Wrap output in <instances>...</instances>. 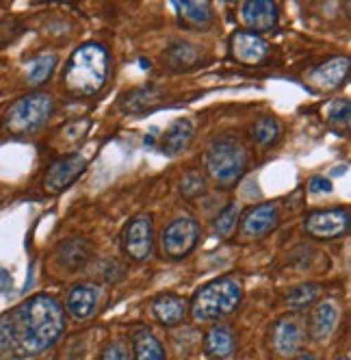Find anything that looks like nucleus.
I'll return each mask as SVG.
<instances>
[{
	"instance_id": "a878e982",
	"label": "nucleus",
	"mask_w": 351,
	"mask_h": 360,
	"mask_svg": "<svg viewBox=\"0 0 351 360\" xmlns=\"http://www.w3.org/2000/svg\"><path fill=\"white\" fill-rule=\"evenodd\" d=\"M239 204L234 200H230L225 207L219 211V215L213 219V230H215V235L225 239V237H230L234 230H237V224H239Z\"/></svg>"
},
{
	"instance_id": "9b49d317",
	"label": "nucleus",
	"mask_w": 351,
	"mask_h": 360,
	"mask_svg": "<svg viewBox=\"0 0 351 360\" xmlns=\"http://www.w3.org/2000/svg\"><path fill=\"white\" fill-rule=\"evenodd\" d=\"M349 57H332L306 74V83L317 91H334L349 79Z\"/></svg>"
},
{
	"instance_id": "393cba45",
	"label": "nucleus",
	"mask_w": 351,
	"mask_h": 360,
	"mask_svg": "<svg viewBox=\"0 0 351 360\" xmlns=\"http://www.w3.org/2000/svg\"><path fill=\"white\" fill-rule=\"evenodd\" d=\"M159 100H161L159 89H133L121 98V111L141 113L145 109H152Z\"/></svg>"
},
{
	"instance_id": "a211bd4d",
	"label": "nucleus",
	"mask_w": 351,
	"mask_h": 360,
	"mask_svg": "<svg viewBox=\"0 0 351 360\" xmlns=\"http://www.w3.org/2000/svg\"><path fill=\"white\" fill-rule=\"evenodd\" d=\"M338 321V308L332 302H321L308 317V334L314 341L328 339Z\"/></svg>"
},
{
	"instance_id": "4be33fe9",
	"label": "nucleus",
	"mask_w": 351,
	"mask_h": 360,
	"mask_svg": "<svg viewBox=\"0 0 351 360\" xmlns=\"http://www.w3.org/2000/svg\"><path fill=\"white\" fill-rule=\"evenodd\" d=\"M59 259L67 269H79L91 259V243L85 239H67L59 245Z\"/></svg>"
},
{
	"instance_id": "bb28decb",
	"label": "nucleus",
	"mask_w": 351,
	"mask_h": 360,
	"mask_svg": "<svg viewBox=\"0 0 351 360\" xmlns=\"http://www.w3.org/2000/svg\"><path fill=\"white\" fill-rule=\"evenodd\" d=\"M252 135H254V141L258 146H263V148L273 146L275 141H278V137H280V124H278V120H275V117L265 115V117H260L254 124Z\"/></svg>"
},
{
	"instance_id": "39448f33",
	"label": "nucleus",
	"mask_w": 351,
	"mask_h": 360,
	"mask_svg": "<svg viewBox=\"0 0 351 360\" xmlns=\"http://www.w3.org/2000/svg\"><path fill=\"white\" fill-rule=\"evenodd\" d=\"M55 113V100L50 94L33 91L15 100L3 117V128L11 135H33L50 122Z\"/></svg>"
},
{
	"instance_id": "2f4dec72",
	"label": "nucleus",
	"mask_w": 351,
	"mask_h": 360,
	"mask_svg": "<svg viewBox=\"0 0 351 360\" xmlns=\"http://www.w3.org/2000/svg\"><path fill=\"white\" fill-rule=\"evenodd\" d=\"M310 193H330L332 191V180L325 176H312L308 183Z\"/></svg>"
},
{
	"instance_id": "7c9ffc66",
	"label": "nucleus",
	"mask_w": 351,
	"mask_h": 360,
	"mask_svg": "<svg viewBox=\"0 0 351 360\" xmlns=\"http://www.w3.org/2000/svg\"><path fill=\"white\" fill-rule=\"evenodd\" d=\"M98 360H131V356H128L126 345L119 341H111L102 352H100Z\"/></svg>"
},
{
	"instance_id": "4468645a",
	"label": "nucleus",
	"mask_w": 351,
	"mask_h": 360,
	"mask_svg": "<svg viewBox=\"0 0 351 360\" xmlns=\"http://www.w3.org/2000/svg\"><path fill=\"white\" fill-rule=\"evenodd\" d=\"M239 15H241V22L247 27L245 31H252L258 35V33H267L278 27L280 11L271 0H249V3L241 5Z\"/></svg>"
},
{
	"instance_id": "aec40b11",
	"label": "nucleus",
	"mask_w": 351,
	"mask_h": 360,
	"mask_svg": "<svg viewBox=\"0 0 351 360\" xmlns=\"http://www.w3.org/2000/svg\"><path fill=\"white\" fill-rule=\"evenodd\" d=\"M193 133L195 128L191 124V120H176L167 131L163 133V152L169 154V157H173V154H180L193 139Z\"/></svg>"
},
{
	"instance_id": "b1692460",
	"label": "nucleus",
	"mask_w": 351,
	"mask_h": 360,
	"mask_svg": "<svg viewBox=\"0 0 351 360\" xmlns=\"http://www.w3.org/2000/svg\"><path fill=\"white\" fill-rule=\"evenodd\" d=\"M135 360H165V349L161 341L150 330H137L133 337Z\"/></svg>"
},
{
	"instance_id": "1a4fd4ad",
	"label": "nucleus",
	"mask_w": 351,
	"mask_h": 360,
	"mask_svg": "<svg viewBox=\"0 0 351 360\" xmlns=\"http://www.w3.org/2000/svg\"><path fill=\"white\" fill-rule=\"evenodd\" d=\"M85 167H87V159L83 157V154H79V152L67 154V157L57 159L46 169L44 185L50 193H61L77 183V180L81 178V174L85 172Z\"/></svg>"
},
{
	"instance_id": "2eb2a0df",
	"label": "nucleus",
	"mask_w": 351,
	"mask_h": 360,
	"mask_svg": "<svg viewBox=\"0 0 351 360\" xmlns=\"http://www.w3.org/2000/svg\"><path fill=\"white\" fill-rule=\"evenodd\" d=\"M100 295H102V289H100L98 285H93V282H81V285L72 287L67 297H65L67 313L77 321L89 319L95 313Z\"/></svg>"
},
{
	"instance_id": "7ed1b4c3",
	"label": "nucleus",
	"mask_w": 351,
	"mask_h": 360,
	"mask_svg": "<svg viewBox=\"0 0 351 360\" xmlns=\"http://www.w3.org/2000/svg\"><path fill=\"white\" fill-rule=\"evenodd\" d=\"M247 163H249V150L241 139V135L237 133L217 135L204 152L206 174L219 187L225 189L239 183L247 169Z\"/></svg>"
},
{
	"instance_id": "f8f14e48",
	"label": "nucleus",
	"mask_w": 351,
	"mask_h": 360,
	"mask_svg": "<svg viewBox=\"0 0 351 360\" xmlns=\"http://www.w3.org/2000/svg\"><path fill=\"white\" fill-rule=\"evenodd\" d=\"M280 224V209L275 202H263L256 204V207L247 209L241 217V230L245 237H265L269 233H273Z\"/></svg>"
},
{
	"instance_id": "9d476101",
	"label": "nucleus",
	"mask_w": 351,
	"mask_h": 360,
	"mask_svg": "<svg viewBox=\"0 0 351 360\" xmlns=\"http://www.w3.org/2000/svg\"><path fill=\"white\" fill-rule=\"evenodd\" d=\"M304 339H306V326L295 315H286L280 321H275V326L271 330L273 349L284 358L295 356L299 349H302Z\"/></svg>"
},
{
	"instance_id": "20e7f679",
	"label": "nucleus",
	"mask_w": 351,
	"mask_h": 360,
	"mask_svg": "<svg viewBox=\"0 0 351 360\" xmlns=\"http://www.w3.org/2000/svg\"><path fill=\"white\" fill-rule=\"evenodd\" d=\"M241 300L243 285L239 278H217L195 293L191 302V313L197 321H219L232 315L241 306Z\"/></svg>"
},
{
	"instance_id": "5701e85b",
	"label": "nucleus",
	"mask_w": 351,
	"mask_h": 360,
	"mask_svg": "<svg viewBox=\"0 0 351 360\" xmlns=\"http://www.w3.org/2000/svg\"><path fill=\"white\" fill-rule=\"evenodd\" d=\"M59 59L55 53H41L37 57H33L27 65V74H24V81H27L31 87H39L44 85L50 76H53L55 68H57Z\"/></svg>"
},
{
	"instance_id": "0eeeda50",
	"label": "nucleus",
	"mask_w": 351,
	"mask_h": 360,
	"mask_svg": "<svg viewBox=\"0 0 351 360\" xmlns=\"http://www.w3.org/2000/svg\"><path fill=\"white\" fill-rule=\"evenodd\" d=\"M121 248L126 256L135 263H143L150 259L154 250V221L152 215L139 213L135 215L121 233Z\"/></svg>"
},
{
	"instance_id": "c756f323",
	"label": "nucleus",
	"mask_w": 351,
	"mask_h": 360,
	"mask_svg": "<svg viewBox=\"0 0 351 360\" xmlns=\"http://www.w3.org/2000/svg\"><path fill=\"white\" fill-rule=\"evenodd\" d=\"M328 122L336 128H349L351 122V109H349V100H336L330 113H328Z\"/></svg>"
},
{
	"instance_id": "412c9836",
	"label": "nucleus",
	"mask_w": 351,
	"mask_h": 360,
	"mask_svg": "<svg viewBox=\"0 0 351 360\" xmlns=\"http://www.w3.org/2000/svg\"><path fill=\"white\" fill-rule=\"evenodd\" d=\"M199 59H202V50L189 41H176L165 53V61L171 70H189L197 65Z\"/></svg>"
},
{
	"instance_id": "6ab92c4d",
	"label": "nucleus",
	"mask_w": 351,
	"mask_h": 360,
	"mask_svg": "<svg viewBox=\"0 0 351 360\" xmlns=\"http://www.w3.org/2000/svg\"><path fill=\"white\" fill-rule=\"evenodd\" d=\"M173 9L191 27L204 29L208 24H213L215 11L211 3H197V0H173Z\"/></svg>"
},
{
	"instance_id": "72a5a7b5",
	"label": "nucleus",
	"mask_w": 351,
	"mask_h": 360,
	"mask_svg": "<svg viewBox=\"0 0 351 360\" xmlns=\"http://www.w3.org/2000/svg\"><path fill=\"white\" fill-rule=\"evenodd\" d=\"M340 360H349V358H347V356H345V358H340Z\"/></svg>"
},
{
	"instance_id": "f03ea898",
	"label": "nucleus",
	"mask_w": 351,
	"mask_h": 360,
	"mask_svg": "<svg viewBox=\"0 0 351 360\" xmlns=\"http://www.w3.org/2000/svg\"><path fill=\"white\" fill-rule=\"evenodd\" d=\"M111 70V59L105 46L100 44H83L74 50L65 70L63 85L69 94L79 98H91L105 87Z\"/></svg>"
},
{
	"instance_id": "f257e3e1",
	"label": "nucleus",
	"mask_w": 351,
	"mask_h": 360,
	"mask_svg": "<svg viewBox=\"0 0 351 360\" xmlns=\"http://www.w3.org/2000/svg\"><path fill=\"white\" fill-rule=\"evenodd\" d=\"M65 330V315L53 295H33L0 317V360H29L53 347Z\"/></svg>"
},
{
	"instance_id": "f3484780",
	"label": "nucleus",
	"mask_w": 351,
	"mask_h": 360,
	"mask_svg": "<svg viewBox=\"0 0 351 360\" xmlns=\"http://www.w3.org/2000/svg\"><path fill=\"white\" fill-rule=\"evenodd\" d=\"M204 349L211 358L215 360H223L234 354L237 349V337H234V330L225 323H217L213 326L206 337H204Z\"/></svg>"
},
{
	"instance_id": "423d86ee",
	"label": "nucleus",
	"mask_w": 351,
	"mask_h": 360,
	"mask_svg": "<svg viewBox=\"0 0 351 360\" xmlns=\"http://www.w3.org/2000/svg\"><path fill=\"white\" fill-rule=\"evenodd\" d=\"M199 241V224L193 217H176L161 233V250L167 259L180 261L189 256Z\"/></svg>"
},
{
	"instance_id": "cd10ccee",
	"label": "nucleus",
	"mask_w": 351,
	"mask_h": 360,
	"mask_svg": "<svg viewBox=\"0 0 351 360\" xmlns=\"http://www.w3.org/2000/svg\"><path fill=\"white\" fill-rule=\"evenodd\" d=\"M317 297H319V287L306 282V285H299L289 291L286 304H289V308H293V311H304V308H308L317 302Z\"/></svg>"
},
{
	"instance_id": "6e6552de",
	"label": "nucleus",
	"mask_w": 351,
	"mask_h": 360,
	"mask_svg": "<svg viewBox=\"0 0 351 360\" xmlns=\"http://www.w3.org/2000/svg\"><path fill=\"white\" fill-rule=\"evenodd\" d=\"M349 224H351V215L345 207L319 209L306 215L304 230L317 239H336L349 233Z\"/></svg>"
},
{
	"instance_id": "473e14b6",
	"label": "nucleus",
	"mask_w": 351,
	"mask_h": 360,
	"mask_svg": "<svg viewBox=\"0 0 351 360\" xmlns=\"http://www.w3.org/2000/svg\"><path fill=\"white\" fill-rule=\"evenodd\" d=\"M295 360H319L317 356H312V354H302V356H297Z\"/></svg>"
},
{
	"instance_id": "c85d7f7f",
	"label": "nucleus",
	"mask_w": 351,
	"mask_h": 360,
	"mask_svg": "<svg viewBox=\"0 0 351 360\" xmlns=\"http://www.w3.org/2000/svg\"><path fill=\"white\" fill-rule=\"evenodd\" d=\"M206 191V178L202 172L197 169H189L187 174H183L180 178V193L189 200H195L199 195H204Z\"/></svg>"
},
{
	"instance_id": "dca6fc26",
	"label": "nucleus",
	"mask_w": 351,
	"mask_h": 360,
	"mask_svg": "<svg viewBox=\"0 0 351 360\" xmlns=\"http://www.w3.org/2000/svg\"><path fill=\"white\" fill-rule=\"evenodd\" d=\"M187 313H189L187 300H183L176 293H163V295L154 297L152 304H150V315L154 317V321H159L161 326H167V328L183 323Z\"/></svg>"
},
{
	"instance_id": "ddd939ff",
	"label": "nucleus",
	"mask_w": 351,
	"mask_h": 360,
	"mask_svg": "<svg viewBox=\"0 0 351 360\" xmlns=\"http://www.w3.org/2000/svg\"><path fill=\"white\" fill-rule=\"evenodd\" d=\"M230 55L243 65H260L269 59L271 48L267 39L252 31H237L230 37Z\"/></svg>"
}]
</instances>
